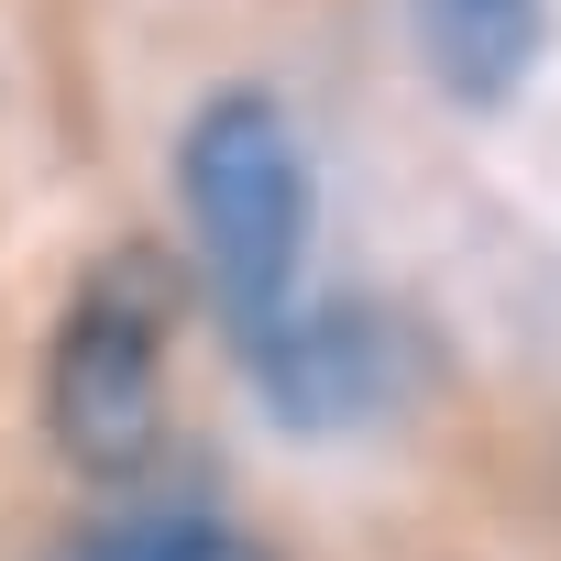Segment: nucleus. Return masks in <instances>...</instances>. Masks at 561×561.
<instances>
[{
	"mask_svg": "<svg viewBox=\"0 0 561 561\" xmlns=\"http://www.w3.org/2000/svg\"><path fill=\"white\" fill-rule=\"evenodd\" d=\"M176 209L198 287L231 320V342H264L298 298L309 253V144L275 89H209L176 133Z\"/></svg>",
	"mask_w": 561,
	"mask_h": 561,
	"instance_id": "1",
	"label": "nucleus"
},
{
	"mask_svg": "<svg viewBox=\"0 0 561 561\" xmlns=\"http://www.w3.org/2000/svg\"><path fill=\"white\" fill-rule=\"evenodd\" d=\"M165 320H176V275L154 253L89 264V287L56 320L45 430L89 484H144L165 451Z\"/></svg>",
	"mask_w": 561,
	"mask_h": 561,
	"instance_id": "2",
	"label": "nucleus"
},
{
	"mask_svg": "<svg viewBox=\"0 0 561 561\" xmlns=\"http://www.w3.org/2000/svg\"><path fill=\"white\" fill-rule=\"evenodd\" d=\"M253 353V386L287 430H364L419 386V331L375 298H331V309H287Z\"/></svg>",
	"mask_w": 561,
	"mask_h": 561,
	"instance_id": "3",
	"label": "nucleus"
},
{
	"mask_svg": "<svg viewBox=\"0 0 561 561\" xmlns=\"http://www.w3.org/2000/svg\"><path fill=\"white\" fill-rule=\"evenodd\" d=\"M539 34H550V0H419L430 78L462 111H506L539 67Z\"/></svg>",
	"mask_w": 561,
	"mask_h": 561,
	"instance_id": "4",
	"label": "nucleus"
},
{
	"mask_svg": "<svg viewBox=\"0 0 561 561\" xmlns=\"http://www.w3.org/2000/svg\"><path fill=\"white\" fill-rule=\"evenodd\" d=\"M67 561H264L231 517H209V506H122L111 528H89Z\"/></svg>",
	"mask_w": 561,
	"mask_h": 561,
	"instance_id": "5",
	"label": "nucleus"
}]
</instances>
